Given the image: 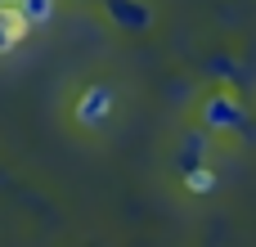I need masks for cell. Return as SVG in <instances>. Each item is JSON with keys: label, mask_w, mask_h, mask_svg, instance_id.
<instances>
[{"label": "cell", "mask_w": 256, "mask_h": 247, "mask_svg": "<svg viewBox=\"0 0 256 247\" xmlns=\"http://www.w3.org/2000/svg\"><path fill=\"white\" fill-rule=\"evenodd\" d=\"M27 18L18 14V4H0V54H9L22 36H27Z\"/></svg>", "instance_id": "cell-1"}, {"label": "cell", "mask_w": 256, "mask_h": 247, "mask_svg": "<svg viewBox=\"0 0 256 247\" xmlns=\"http://www.w3.org/2000/svg\"><path fill=\"white\" fill-rule=\"evenodd\" d=\"M207 122H212V126H230V122H238V112H234V104H225V99H220V104H212Z\"/></svg>", "instance_id": "cell-3"}, {"label": "cell", "mask_w": 256, "mask_h": 247, "mask_svg": "<svg viewBox=\"0 0 256 247\" xmlns=\"http://www.w3.org/2000/svg\"><path fill=\"white\" fill-rule=\"evenodd\" d=\"M189 189H194V194H207V189H212V176H207V171H194Z\"/></svg>", "instance_id": "cell-4"}, {"label": "cell", "mask_w": 256, "mask_h": 247, "mask_svg": "<svg viewBox=\"0 0 256 247\" xmlns=\"http://www.w3.org/2000/svg\"><path fill=\"white\" fill-rule=\"evenodd\" d=\"M0 4H18V0H0Z\"/></svg>", "instance_id": "cell-5"}, {"label": "cell", "mask_w": 256, "mask_h": 247, "mask_svg": "<svg viewBox=\"0 0 256 247\" xmlns=\"http://www.w3.org/2000/svg\"><path fill=\"white\" fill-rule=\"evenodd\" d=\"M18 14H22L27 22H45V18L54 14V0H18Z\"/></svg>", "instance_id": "cell-2"}]
</instances>
